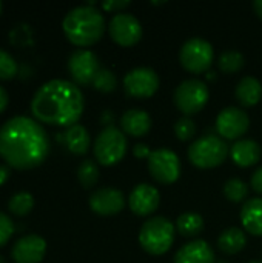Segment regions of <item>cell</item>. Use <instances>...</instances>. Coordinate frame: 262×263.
<instances>
[{"label": "cell", "instance_id": "cell-7", "mask_svg": "<svg viewBox=\"0 0 262 263\" xmlns=\"http://www.w3.org/2000/svg\"><path fill=\"white\" fill-rule=\"evenodd\" d=\"M208 86L201 79H187L174 89V105L185 116L198 114L208 102Z\"/></svg>", "mask_w": 262, "mask_h": 263}, {"label": "cell", "instance_id": "cell-32", "mask_svg": "<svg viewBox=\"0 0 262 263\" xmlns=\"http://www.w3.org/2000/svg\"><path fill=\"white\" fill-rule=\"evenodd\" d=\"M14 233V225L12 220L0 211V247H3L12 236Z\"/></svg>", "mask_w": 262, "mask_h": 263}, {"label": "cell", "instance_id": "cell-37", "mask_svg": "<svg viewBox=\"0 0 262 263\" xmlns=\"http://www.w3.org/2000/svg\"><path fill=\"white\" fill-rule=\"evenodd\" d=\"M9 177V168L6 165H0V185Z\"/></svg>", "mask_w": 262, "mask_h": 263}, {"label": "cell", "instance_id": "cell-9", "mask_svg": "<svg viewBox=\"0 0 262 263\" xmlns=\"http://www.w3.org/2000/svg\"><path fill=\"white\" fill-rule=\"evenodd\" d=\"M148 170L153 179L162 185L174 183L181 176V162L174 151L158 148L148 157Z\"/></svg>", "mask_w": 262, "mask_h": 263}, {"label": "cell", "instance_id": "cell-36", "mask_svg": "<svg viewBox=\"0 0 262 263\" xmlns=\"http://www.w3.org/2000/svg\"><path fill=\"white\" fill-rule=\"evenodd\" d=\"M8 102H9V97H8V92L6 89L0 85V112H3L8 106Z\"/></svg>", "mask_w": 262, "mask_h": 263}, {"label": "cell", "instance_id": "cell-17", "mask_svg": "<svg viewBox=\"0 0 262 263\" xmlns=\"http://www.w3.org/2000/svg\"><path fill=\"white\" fill-rule=\"evenodd\" d=\"M174 263H215V253L205 240L198 239L178 250Z\"/></svg>", "mask_w": 262, "mask_h": 263}, {"label": "cell", "instance_id": "cell-23", "mask_svg": "<svg viewBox=\"0 0 262 263\" xmlns=\"http://www.w3.org/2000/svg\"><path fill=\"white\" fill-rule=\"evenodd\" d=\"M247 245V236L241 228L232 227L221 233L218 239V247L225 254H236L242 251Z\"/></svg>", "mask_w": 262, "mask_h": 263}, {"label": "cell", "instance_id": "cell-24", "mask_svg": "<svg viewBox=\"0 0 262 263\" xmlns=\"http://www.w3.org/2000/svg\"><path fill=\"white\" fill-rule=\"evenodd\" d=\"M179 234L185 237H195L204 231V219L198 213H184L176 220Z\"/></svg>", "mask_w": 262, "mask_h": 263}, {"label": "cell", "instance_id": "cell-13", "mask_svg": "<svg viewBox=\"0 0 262 263\" xmlns=\"http://www.w3.org/2000/svg\"><path fill=\"white\" fill-rule=\"evenodd\" d=\"M249 128H250V117L241 108L236 106L224 108L216 117V129L219 136H222L224 139H230V140L239 139L249 131Z\"/></svg>", "mask_w": 262, "mask_h": 263}, {"label": "cell", "instance_id": "cell-26", "mask_svg": "<svg viewBox=\"0 0 262 263\" xmlns=\"http://www.w3.org/2000/svg\"><path fill=\"white\" fill-rule=\"evenodd\" d=\"M77 179L83 188H93L99 182V166L94 160H83L77 168Z\"/></svg>", "mask_w": 262, "mask_h": 263}, {"label": "cell", "instance_id": "cell-38", "mask_svg": "<svg viewBox=\"0 0 262 263\" xmlns=\"http://www.w3.org/2000/svg\"><path fill=\"white\" fill-rule=\"evenodd\" d=\"M253 8H255V12L258 14V17L262 18V0H255Z\"/></svg>", "mask_w": 262, "mask_h": 263}, {"label": "cell", "instance_id": "cell-18", "mask_svg": "<svg viewBox=\"0 0 262 263\" xmlns=\"http://www.w3.org/2000/svg\"><path fill=\"white\" fill-rule=\"evenodd\" d=\"M120 128L125 134L133 137L145 136L151 128V117L147 111L139 108H131L125 111L120 117Z\"/></svg>", "mask_w": 262, "mask_h": 263}, {"label": "cell", "instance_id": "cell-15", "mask_svg": "<svg viewBox=\"0 0 262 263\" xmlns=\"http://www.w3.org/2000/svg\"><path fill=\"white\" fill-rule=\"evenodd\" d=\"M46 253V242L37 234L20 237L12 247L11 256L15 263H40Z\"/></svg>", "mask_w": 262, "mask_h": 263}, {"label": "cell", "instance_id": "cell-41", "mask_svg": "<svg viewBox=\"0 0 262 263\" xmlns=\"http://www.w3.org/2000/svg\"><path fill=\"white\" fill-rule=\"evenodd\" d=\"M0 12H2V3H0Z\"/></svg>", "mask_w": 262, "mask_h": 263}, {"label": "cell", "instance_id": "cell-25", "mask_svg": "<svg viewBox=\"0 0 262 263\" xmlns=\"http://www.w3.org/2000/svg\"><path fill=\"white\" fill-rule=\"evenodd\" d=\"M246 60H244V55L236 51V49H229V51H224L221 55H219V60H218V65H219V69L225 74H233V72H238L242 69Z\"/></svg>", "mask_w": 262, "mask_h": 263}, {"label": "cell", "instance_id": "cell-29", "mask_svg": "<svg viewBox=\"0 0 262 263\" xmlns=\"http://www.w3.org/2000/svg\"><path fill=\"white\" fill-rule=\"evenodd\" d=\"M91 85L100 92H111L117 86V77L113 71H110L107 68H100Z\"/></svg>", "mask_w": 262, "mask_h": 263}, {"label": "cell", "instance_id": "cell-35", "mask_svg": "<svg viewBox=\"0 0 262 263\" xmlns=\"http://www.w3.org/2000/svg\"><path fill=\"white\" fill-rule=\"evenodd\" d=\"M133 153H134L136 157H139V159H147V160H148V157L151 156V149H150L148 145H145V143H137V145L134 146Z\"/></svg>", "mask_w": 262, "mask_h": 263}, {"label": "cell", "instance_id": "cell-12", "mask_svg": "<svg viewBox=\"0 0 262 263\" xmlns=\"http://www.w3.org/2000/svg\"><path fill=\"white\" fill-rule=\"evenodd\" d=\"M68 69L77 85H90L99 72L100 65L94 52L88 49H76L68 59Z\"/></svg>", "mask_w": 262, "mask_h": 263}, {"label": "cell", "instance_id": "cell-3", "mask_svg": "<svg viewBox=\"0 0 262 263\" xmlns=\"http://www.w3.org/2000/svg\"><path fill=\"white\" fill-rule=\"evenodd\" d=\"M105 18L93 5H80L69 9L62 22L68 40L77 46H90L105 32Z\"/></svg>", "mask_w": 262, "mask_h": 263}, {"label": "cell", "instance_id": "cell-2", "mask_svg": "<svg viewBox=\"0 0 262 263\" xmlns=\"http://www.w3.org/2000/svg\"><path fill=\"white\" fill-rule=\"evenodd\" d=\"M83 106L80 88L63 79H53L43 83L31 100V111L36 120L68 128L77 123Z\"/></svg>", "mask_w": 262, "mask_h": 263}, {"label": "cell", "instance_id": "cell-40", "mask_svg": "<svg viewBox=\"0 0 262 263\" xmlns=\"http://www.w3.org/2000/svg\"><path fill=\"white\" fill-rule=\"evenodd\" d=\"M249 263H262V262H259V260H253V262H249Z\"/></svg>", "mask_w": 262, "mask_h": 263}, {"label": "cell", "instance_id": "cell-27", "mask_svg": "<svg viewBox=\"0 0 262 263\" xmlns=\"http://www.w3.org/2000/svg\"><path fill=\"white\" fill-rule=\"evenodd\" d=\"M34 206V197L32 194H29L28 191H20L15 193L9 202H8V210L15 214V216H25L28 214Z\"/></svg>", "mask_w": 262, "mask_h": 263}, {"label": "cell", "instance_id": "cell-31", "mask_svg": "<svg viewBox=\"0 0 262 263\" xmlns=\"http://www.w3.org/2000/svg\"><path fill=\"white\" fill-rule=\"evenodd\" d=\"M174 134L182 142H187V140L193 139V136L196 134V123H195V120L190 119L188 116H184V117L178 119V122L174 123Z\"/></svg>", "mask_w": 262, "mask_h": 263}, {"label": "cell", "instance_id": "cell-10", "mask_svg": "<svg viewBox=\"0 0 262 263\" xmlns=\"http://www.w3.org/2000/svg\"><path fill=\"white\" fill-rule=\"evenodd\" d=\"M161 80L154 69L139 66L128 71L124 77V89L136 99H148L159 89Z\"/></svg>", "mask_w": 262, "mask_h": 263}, {"label": "cell", "instance_id": "cell-39", "mask_svg": "<svg viewBox=\"0 0 262 263\" xmlns=\"http://www.w3.org/2000/svg\"><path fill=\"white\" fill-rule=\"evenodd\" d=\"M0 263H5V260H3V257L0 256Z\"/></svg>", "mask_w": 262, "mask_h": 263}, {"label": "cell", "instance_id": "cell-16", "mask_svg": "<svg viewBox=\"0 0 262 263\" xmlns=\"http://www.w3.org/2000/svg\"><path fill=\"white\" fill-rule=\"evenodd\" d=\"M159 202H161L159 191L148 183L137 185L128 197L130 210L137 216H150L158 210Z\"/></svg>", "mask_w": 262, "mask_h": 263}, {"label": "cell", "instance_id": "cell-5", "mask_svg": "<svg viewBox=\"0 0 262 263\" xmlns=\"http://www.w3.org/2000/svg\"><path fill=\"white\" fill-rule=\"evenodd\" d=\"M229 145L219 136H202L188 148V160L202 170L215 168L224 163L229 154Z\"/></svg>", "mask_w": 262, "mask_h": 263}, {"label": "cell", "instance_id": "cell-28", "mask_svg": "<svg viewBox=\"0 0 262 263\" xmlns=\"http://www.w3.org/2000/svg\"><path fill=\"white\" fill-rule=\"evenodd\" d=\"M224 194L230 202H242L249 196V185L241 179H230L224 185Z\"/></svg>", "mask_w": 262, "mask_h": 263}, {"label": "cell", "instance_id": "cell-1", "mask_svg": "<svg viewBox=\"0 0 262 263\" xmlns=\"http://www.w3.org/2000/svg\"><path fill=\"white\" fill-rule=\"evenodd\" d=\"M49 139L43 126L26 116H14L0 126V156L8 166L31 170L43 163Z\"/></svg>", "mask_w": 262, "mask_h": 263}, {"label": "cell", "instance_id": "cell-22", "mask_svg": "<svg viewBox=\"0 0 262 263\" xmlns=\"http://www.w3.org/2000/svg\"><path fill=\"white\" fill-rule=\"evenodd\" d=\"M63 142L66 145V148L77 156H82L88 151L90 148V134L86 131L85 126L76 123L73 126H69L65 134H63Z\"/></svg>", "mask_w": 262, "mask_h": 263}, {"label": "cell", "instance_id": "cell-19", "mask_svg": "<svg viewBox=\"0 0 262 263\" xmlns=\"http://www.w3.org/2000/svg\"><path fill=\"white\" fill-rule=\"evenodd\" d=\"M261 145L255 140H250V139L236 140L233 143V146L230 148V156H232L233 162L242 168L258 163L261 159Z\"/></svg>", "mask_w": 262, "mask_h": 263}, {"label": "cell", "instance_id": "cell-8", "mask_svg": "<svg viewBox=\"0 0 262 263\" xmlns=\"http://www.w3.org/2000/svg\"><path fill=\"white\" fill-rule=\"evenodd\" d=\"M213 55L215 52L212 43L202 37L188 39L179 51L181 65L193 74L205 72L212 66Z\"/></svg>", "mask_w": 262, "mask_h": 263}, {"label": "cell", "instance_id": "cell-21", "mask_svg": "<svg viewBox=\"0 0 262 263\" xmlns=\"http://www.w3.org/2000/svg\"><path fill=\"white\" fill-rule=\"evenodd\" d=\"M235 96L242 106H255L262 97V85L256 77L246 76L239 80L235 89Z\"/></svg>", "mask_w": 262, "mask_h": 263}, {"label": "cell", "instance_id": "cell-20", "mask_svg": "<svg viewBox=\"0 0 262 263\" xmlns=\"http://www.w3.org/2000/svg\"><path fill=\"white\" fill-rule=\"evenodd\" d=\"M241 222L252 236H262V197L249 199L241 210Z\"/></svg>", "mask_w": 262, "mask_h": 263}, {"label": "cell", "instance_id": "cell-4", "mask_svg": "<svg viewBox=\"0 0 262 263\" xmlns=\"http://www.w3.org/2000/svg\"><path fill=\"white\" fill-rule=\"evenodd\" d=\"M174 242V225L162 216L147 220L139 233L141 247L153 256L165 254Z\"/></svg>", "mask_w": 262, "mask_h": 263}, {"label": "cell", "instance_id": "cell-14", "mask_svg": "<svg viewBox=\"0 0 262 263\" xmlns=\"http://www.w3.org/2000/svg\"><path fill=\"white\" fill-rule=\"evenodd\" d=\"M125 197L116 188H99L90 196V208L100 216H113L124 210Z\"/></svg>", "mask_w": 262, "mask_h": 263}, {"label": "cell", "instance_id": "cell-6", "mask_svg": "<svg viewBox=\"0 0 262 263\" xmlns=\"http://www.w3.org/2000/svg\"><path fill=\"white\" fill-rule=\"evenodd\" d=\"M125 133L116 126L103 128L94 140V157L100 165L110 166L120 162L127 154Z\"/></svg>", "mask_w": 262, "mask_h": 263}, {"label": "cell", "instance_id": "cell-11", "mask_svg": "<svg viewBox=\"0 0 262 263\" xmlns=\"http://www.w3.org/2000/svg\"><path fill=\"white\" fill-rule=\"evenodd\" d=\"M111 39L122 46H133L142 37V25L136 15L130 12H117L108 23Z\"/></svg>", "mask_w": 262, "mask_h": 263}, {"label": "cell", "instance_id": "cell-33", "mask_svg": "<svg viewBox=\"0 0 262 263\" xmlns=\"http://www.w3.org/2000/svg\"><path fill=\"white\" fill-rule=\"evenodd\" d=\"M130 5V0H107L102 3L103 9L107 11H119L122 8H127Z\"/></svg>", "mask_w": 262, "mask_h": 263}, {"label": "cell", "instance_id": "cell-34", "mask_svg": "<svg viewBox=\"0 0 262 263\" xmlns=\"http://www.w3.org/2000/svg\"><path fill=\"white\" fill-rule=\"evenodd\" d=\"M250 185H252V188H253L256 193L262 194V166L261 168H258V170L253 173L252 180H250Z\"/></svg>", "mask_w": 262, "mask_h": 263}, {"label": "cell", "instance_id": "cell-30", "mask_svg": "<svg viewBox=\"0 0 262 263\" xmlns=\"http://www.w3.org/2000/svg\"><path fill=\"white\" fill-rule=\"evenodd\" d=\"M19 71V65L15 59L5 49L0 48V80L12 79Z\"/></svg>", "mask_w": 262, "mask_h": 263}]
</instances>
